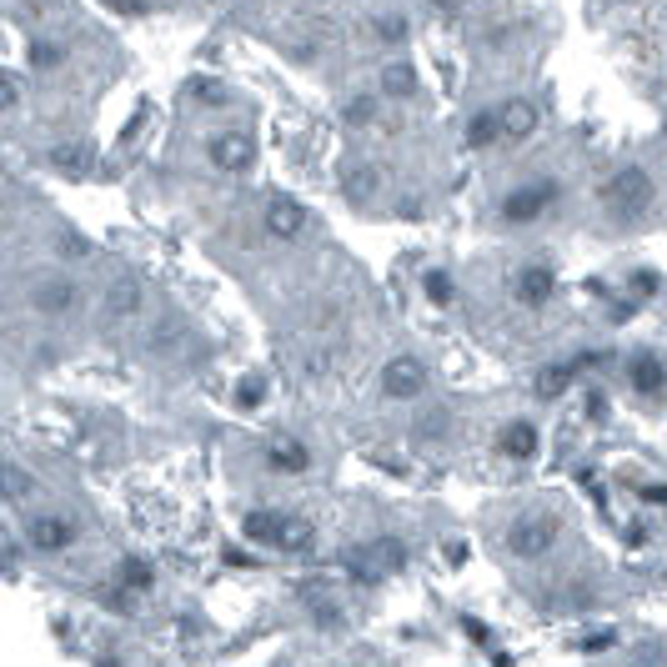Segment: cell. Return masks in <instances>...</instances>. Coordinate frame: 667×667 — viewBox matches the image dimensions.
<instances>
[{
    "label": "cell",
    "instance_id": "cell-19",
    "mask_svg": "<svg viewBox=\"0 0 667 667\" xmlns=\"http://www.w3.org/2000/svg\"><path fill=\"white\" fill-rule=\"evenodd\" d=\"M417 66L412 61H392V66H382V91L392 96V101H412L417 96Z\"/></svg>",
    "mask_w": 667,
    "mask_h": 667
},
{
    "label": "cell",
    "instance_id": "cell-9",
    "mask_svg": "<svg viewBox=\"0 0 667 667\" xmlns=\"http://www.w3.org/2000/svg\"><path fill=\"white\" fill-rule=\"evenodd\" d=\"M31 306H36L41 316H71V311L81 306V291H76V281L51 276V281H41V286L31 291Z\"/></svg>",
    "mask_w": 667,
    "mask_h": 667
},
{
    "label": "cell",
    "instance_id": "cell-6",
    "mask_svg": "<svg viewBox=\"0 0 667 667\" xmlns=\"http://www.w3.org/2000/svg\"><path fill=\"white\" fill-rule=\"evenodd\" d=\"M261 226H266V236H276V241H296V236L306 231V206H301L296 196H271L266 211H261Z\"/></svg>",
    "mask_w": 667,
    "mask_h": 667
},
{
    "label": "cell",
    "instance_id": "cell-4",
    "mask_svg": "<svg viewBox=\"0 0 667 667\" xmlns=\"http://www.w3.org/2000/svg\"><path fill=\"white\" fill-rule=\"evenodd\" d=\"M557 537H562V522L552 512H522L507 527V552L522 557V562H537V557H547L557 547Z\"/></svg>",
    "mask_w": 667,
    "mask_h": 667
},
{
    "label": "cell",
    "instance_id": "cell-21",
    "mask_svg": "<svg viewBox=\"0 0 667 667\" xmlns=\"http://www.w3.org/2000/svg\"><path fill=\"white\" fill-rule=\"evenodd\" d=\"M116 582H126L131 592H151V587H156V567H151L146 557H136V552H131V557H121Z\"/></svg>",
    "mask_w": 667,
    "mask_h": 667
},
{
    "label": "cell",
    "instance_id": "cell-43",
    "mask_svg": "<svg viewBox=\"0 0 667 667\" xmlns=\"http://www.w3.org/2000/svg\"><path fill=\"white\" fill-rule=\"evenodd\" d=\"M642 497L647 502H667V487H642Z\"/></svg>",
    "mask_w": 667,
    "mask_h": 667
},
{
    "label": "cell",
    "instance_id": "cell-35",
    "mask_svg": "<svg viewBox=\"0 0 667 667\" xmlns=\"http://www.w3.org/2000/svg\"><path fill=\"white\" fill-rule=\"evenodd\" d=\"M572 362H577V372H592V367H607V362H612V352H592V347H587V352H577Z\"/></svg>",
    "mask_w": 667,
    "mask_h": 667
},
{
    "label": "cell",
    "instance_id": "cell-2",
    "mask_svg": "<svg viewBox=\"0 0 667 667\" xmlns=\"http://www.w3.org/2000/svg\"><path fill=\"white\" fill-rule=\"evenodd\" d=\"M342 567H347L352 582L377 587V582H387L392 572L407 567V542H402V537H372V542H362V547H347Z\"/></svg>",
    "mask_w": 667,
    "mask_h": 667
},
{
    "label": "cell",
    "instance_id": "cell-12",
    "mask_svg": "<svg viewBox=\"0 0 667 667\" xmlns=\"http://www.w3.org/2000/svg\"><path fill=\"white\" fill-rule=\"evenodd\" d=\"M627 382H632L637 397H662V392H667V362H662L657 352H637V357L627 362Z\"/></svg>",
    "mask_w": 667,
    "mask_h": 667
},
{
    "label": "cell",
    "instance_id": "cell-8",
    "mask_svg": "<svg viewBox=\"0 0 667 667\" xmlns=\"http://www.w3.org/2000/svg\"><path fill=\"white\" fill-rule=\"evenodd\" d=\"M552 291H557V271H552L547 261H532V266H522V271L512 276V296H517L522 306H547Z\"/></svg>",
    "mask_w": 667,
    "mask_h": 667
},
{
    "label": "cell",
    "instance_id": "cell-45",
    "mask_svg": "<svg viewBox=\"0 0 667 667\" xmlns=\"http://www.w3.org/2000/svg\"><path fill=\"white\" fill-rule=\"evenodd\" d=\"M662 131H667V121H662Z\"/></svg>",
    "mask_w": 667,
    "mask_h": 667
},
{
    "label": "cell",
    "instance_id": "cell-38",
    "mask_svg": "<svg viewBox=\"0 0 667 667\" xmlns=\"http://www.w3.org/2000/svg\"><path fill=\"white\" fill-rule=\"evenodd\" d=\"M16 572H21V547L6 542V577H16Z\"/></svg>",
    "mask_w": 667,
    "mask_h": 667
},
{
    "label": "cell",
    "instance_id": "cell-16",
    "mask_svg": "<svg viewBox=\"0 0 667 667\" xmlns=\"http://www.w3.org/2000/svg\"><path fill=\"white\" fill-rule=\"evenodd\" d=\"M141 276H131V271H121L111 286H106V316H136L141 311Z\"/></svg>",
    "mask_w": 667,
    "mask_h": 667
},
{
    "label": "cell",
    "instance_id": "cell-10",
    "mask_svg": "<svg viewBox=\"0 0 667 667\" xmlns=\"http://www.w3.org/2000/svg\"><path fill=\"white\" fill-rule=\"evenodd\" d=\"M266 467L281 472V477H301V472H311V447L281 432V437L266 442Z\"/></svg>",
    "mask_w": 667,
    "mask_h": 667
},
{
    "label": "cell",
    "instance_id": "cell-11",
    "mask_svg": "<svg viewBox=\"0 0 667 667\" xmlns=\"http://www.w3.org/2000/svg\"><path fill=\"white\" fill-rule=\"evenodd\" d=\"M76 542V522L71 517H61V512H36V522H31V547L36 552H66Z\"/></svg>",
    "mask_w": 667,
    "mask_h": 667
},
{
    "label": "cell",
    "instance_id": "cell-5",
    "mask_svg": "<svg viewBox=\"0 0 667 667\" xmlns=\"http://www.w3.org/2000/svg\"><path fill=\"white\" fill-rule=\"evenodd\" d=\"M422 392H427V362L422 357L402 352L382 367V397L387 402H417Z\"/></svg>",
    "mask_w": 667,
    "mask_h": 667
},
{
    "label": "cell",
    "instance_id": "cell-26",
    "mask_svg": "<svg viewBox=\"0 0 667 667\" xmlns=\"http://www.w3.org/2000/svg\"><path fill=\"white\" fill-rule=\"evenodd\" d=\"M407 31H412L407 16H377V41H382V46H402Z\"/></svg>",
    "mask_w": 667,
    "mask_h": 667
},
{
    "label": "cell",
    "instance_id": "cell-28",
    "mask_svg": "<svg viewBox=\"0 0 667 667\" xmlns=\"http://www.w3.org/2000/svg\"><path fill=\"white\" fill-rule=\"evenodd\" d=\"M627 291H632L637 301H647V296H657V291H662V276H657L652 266H642V271H632V276H627Z\"/></svg>",
    "mask_w": 667,
    "mask_h": 667
},
{
    "label": "cell",
    "instance_id": "cell-32",
    "mask_svg": "<svg viewBox=\"0 0 667 667\" xmlns=\"http://www.w3.org/2000/svg\"><path fill=\"white\" fill-rule=\"evenodd\" d=\"M612 417V402H607V392H587V422H607Z\"/></svg>",
    "mask_w": 667,
    "mask_h": 667
},
{
    "label": "cell",
    "instance_id": "cell-39",
    "mask_svg": "<svg viewBox=\"0 0 667 667\" xmlns=\"http://www.w3.org/2000/svg\"><path fill=\"white\" fill-rule=\"evenodd\" d=\"M111 11H126V16H141L146 0H111Z\"/></svg>",
    "mask_w": 667,
    "mask_h": 667
},
{
    "label": "cell",
    "instance_id": "cell-44",
    "mask_svg": "<svg viewBox=\"0 0 667 667\" xmlns=\"http://www.w3.org/2000/svg\"><path fill=\"white\" fill-rule=\"evenodd\" d=\"M437 6H467V0H437Z\"/></svg>",
    "mask_w": 667,
    "mask_h": 667
},
{
    "label": "cell",
    "instance_id": "cell-18",
    "mask_svg": "<svg viewBox=\"0 0 667 667\" xmlns=\"http://www.w3.org/2000/svg\"><path fill=\"white\" fill-rule=\"evenodd\" d=\"M51 166H56L61 176H86V171L96 166V151H91L86 141H61V146L51 151Z\"/></svg>",
    "mask_w": 667,
    "mask_h": 667
},
{
    "label": "cell",
    "instance_id": "cell-33",
    "mask_svg": "<svg viewBox=\"0 0 667 667\" xmlns=\"http://www.w3.org/2000/svg\"><path fill=\"white\" fill-rule=\"evenodd\" d=\"M447 427H452V417H447V412H427V417L417 422V432H422V437H447Z\"/></svg>",
    "mask_w": 667,
    "mask_h": 667
},
{
    "label": "cell",
    "instance_id": "cell-37",
    "mask_svg": "<svg viewBox=\"0 0 667 667\" xmlns=\"http://www.w3.org/2000/svg\"><path fill=\"white\" fill-rule=\"evenodd\" d=\"M6 111H21V76L6 71Z\"/></svg>",
    "mask_w": 667,
    "mask_h": 667
},
{
    "label": "cell",
    "instance_id": "cell-24",
    "mask_svg": "<svg viewBox=\"0 0 667 667\" xmlns=\"http://www.w3.org/2000/svg\"><path fill=\"white\" fill-rule=\"evenodd\" d=\"M342 191H347L352 201H367V196L377 191V171H372V166H352V171L342 176Z\"/></svg>",
    "mask_w": 667,
    "mask_h": 667
},
{
    "label": "cell",
    "instance_id": "cell-36",
    "mask_svg": "<svg viewBox=\"0 0 667 667\" xmlns=\"http://www.w3.org/2000/svg\"><path fill=\"white\" fill-rule=\"evenodd\" d=\"M612 642H617V632L602 627V632H587V637H582V652H597V647H612Z\"/></svg>",
    "mask_w": 667,
    "mask_h": 667
},
{
    "label": "cell",
    "instance_id": "cell-42",
    "mask_svg": "<svg viewBox=\"0 0 667 667\" xmlns=\"http://www.w3.org/2000/svg\"><path fill=\"white\" fill-rule=\"evenodd\" d=\"M226 567H251V557H246V552H236V547H226Z\"/></svg>",
    "mask_w": 667,
    "mask_h": 667
},
{
    "label": "cell",
    "instance_id": "cell-3",
    "mask_svg": "<svg viewBox=\"0 0 667 667\" xmlns=\"http://www.w3.org/2000/svg\"><path fill=\"white\" fill-rule=\"evenodd\" d=\"M557 196H562V181H552V176L522 181V186H512V191L502 196V221H507V226H532L537 216H547V211L557 206Z\"/></svg>",
    "mask_w": 667,
    "mask_h": 667
},
{
    "label": "cell",
    "instance_id": "cell-1",
    "mask_svg": "<svg viewBox=\"0 0 667 667\" xmlns=\"http://www.w3.org/2000/svg\"><path fill=\"white\" fill-rule=\"evenodd\" d=\"M652 196H657V186H652V171H642V166H617V171L602 181V191H597V201H602L607 216H617V221H637V216L652 206Z\"/></svg>",
    "mask_w": 667,
    "mask_h": 667
},
{
    "label": "cell",
    "instance_id": "cell-27",
    "mask_svg": "<svg viewBox=\"0 0 667 667\" xmlns=\"http://www.w3.org/2000/svg\"><path fill=\"white\" fill-rule=\"evenodd\" d=\"M342 116H347V126H372L377 121V96H352Z\"/></svg>",
    "mask_w": 667,
    "mask_h": 667
},
{
    "label": "cell",
    "instance_id": "cell-23",
    "mask_svg": "<svg viewBox=\"0 0 667 667\" xmlns=\"http://www.w3.org/2000/svg\"><path fill=\"white\" fill-rule=\"evenodd\" d=\"M422 291H427V301H432V306H452L457 281H452V271H442V266H437V271H427V276H422Z\"/></svg>",
    "mask_w": 667,
    "mask_h": 667
},
{
    "label": "cell",
    "instance_id": "cell-22",
    "mask_svg": "<svg viewBox=\"0 0 667 667\" xmlns=\"http://www.w3.org/2000/svg\"><path fill=\"white\" fill-rule=\"evenodd\" d=\"M276 522H281V512H276V507H256V512H246L241 532H246L251 542H266V547H271V537H276Z\"/></svg>",
    "mask_w": 667,
    "mask_h": 667
},
{
    "label": "cell",
    "instance_id": "cell-20",
    "mask_svg": "<svg viewBox=\"0 0 667 667\" xmlns=\"http://www.w3.org/2000/svg\"><path fill=\"white\" fill-rule=\"evenodd\" d=\"M492 141H502V116L497 111H477L467 121V151H487Z\"/></svg>",
    "mask_w": 667,
    "mask_h": 667
},
{
    "label": "cell",
    "instance_id": "cell-29",
    "mask_svg": "<svg viewBox=\"0 0 667 667\" xmlns=\"http://www.w3.org/2000/svg\"><path fill=\"white\" fill-rule=\"evenodd\" d=\"M61 61H66L61 46H51V41H36V46H31V66H36V71H51V66H61Z\"/></svg>",
    "mask_w": 667,
    "mask_h": 667
},
{
    "label": "cell",
    "instance_id": "cell-34",
    "mask_svg": "<svg viewBox=\"0 0 667 667\" xmlns=\"http://www.w3.org/2000/svg\"><path fill=\"white\" fill-rule=\"evenodd\" d=\"M61 256H71V261H86V256H91L86 236H71V231H66V236H61Z\"/></svg>",
    "mask_w": 667,
    "mask_h": 667
},
{
    "label": "cell",
    "instance_id": "cell-17",
    "mask_svg": "<svg viewBox=\"0 0 667 667\" xmlns=\"http://www.w3.org/2000/svg\"><path fill=\"white\" fill-rule=\"evenodd\" d=\"M577 382V362H547L542 372H537V382H532V392L542 397V402H557L567 387Z\"/></svg>",
    "mask_w": 667,
    "mask_h": 667
},
{
    "label": "cell",
    "instance_id": "cell-14",
    "mask_svg": "<svg viewBox=\"0 0 667 667\" xmlns=\"http://www.w3.org/2000/svg\"><path fill=\"white\" fill-rule=\"evenodd\" d=\"M497 116H502V141H527L532 131H537V106L527 101V96H512V101H502L497 106Z\"/></svg>",
    "mask_w": 667,
    "mask_h": 667
},
{
    "label": "cell",
    "instance_id": "cell-13",
    "mask_svg": "<svg viewBox=\"0 0 667 667\" xmlns=\"http://www.w3.org/2000/svg\"><path fill=\"white\" fill-rule=\"evenodd\" d=\"M537 442H542V437H537V427H532L527 417H512V422L497 432V452H502L507 462H532V457H537Z\"/></svg>",
    "mask_w": 667,
    "mask_h": 667
},
{
    "label": "cell",
    "instance_id": "cell-41",
    "mask_svg": "<svg viewBox=\"0 0 667 667\" xmlns=\"http://www.w3.org/2000/svg\"><path fill=\"white\" fill-rule=\"evenodd\" d=\"M462 627H467V637H472V642H487V627H482L477 617H462Z\"/></svg>",
    "mask_w": 667,
    "mask_h": 667
},
{
    "label": "cell",
    "instance_id": "cell-15",
    "mask_svg": "<svg viewBox=\"0 0 667 667\" xmlns=\"http://www.w3.org/2000/svg\"><path fill=\"white\" fill-rule=\"evenodd\" d=\"M311 542H316V527L301 517V512H281V522H276V537H271V547L276 552H311Z\"/></svg>",
    "mask_w": 667,
    "mask_h": 667
},
{
    "label": "cell",
    "instance_id": "cell-30",
    "mask_svg": "<svg viewBox=\"0 0 667 667\" xmlns=\"http://www.w3.org/2000/svg\"><path fill=\"white\" fill-rule=\"evenodd\" d=\"M26 492H31V477H26V467H21V462H6V497H11V502H21Z\"/></svg>",
    "mask_w": 667,
    "mask_h": 667
},
{
    "label": "cell",
    "instance_id": "cell-25",
    "mask_svg": "<svg viewBox=\"0 0 667 667\" xmlns=\"http://www.w3.org/2000/svg\"><path fill=\"white\" fill-rule=\"evenodd\" d=\"M261 402H266V377H256V372H251V377H241V382H236V407L256 412Z\"/></svg>",
    "mask_w": 667,
    "mask_h": 667
},
{
    "label": "cell",
    "instance_id": "cell-40",
    "mask_svg": "<svg viewBox=\"0 0 667 667\" xmlns=\"http://www.w3.org/2000/svg\"><path fill=\"white\" fill-rule=\"evenodd\" d=\"M447 562L462 567V562H467V542H447Z\"/></svg>",
    "mask_w": 667,
    "mask_h": 667
},
{
    "label": "cell",
    "instance_id": "cell-7",
    "mask_svg": "<svg viewBox=\"0 0 667 667\" xmlns=\"http://www.w3.org/2000/svg\"><path fill=\"white\" fill-rule=\"evenodd\" d=\"M206 161H211L216 171H226V176L246 171V166H251V136H241V131L211 136V141H206Z\"/></svg>",
    "mask_w": 667,
    "mask_h": 667
},
{
    "label": "cell",
    "instance_id": "cell-31",
    "mask_svg": "<svg viewBox=\"0 0 667 667\" xmlns=\"http://www.w3.org/2000/svg\"><path fill=\"white\" fill-rule=\"evenodd\" d=\"M191 96L206 101V106H221V101H226V86H221V81H191Z\"/></svg>",
    "mask_w": 667,
    "mask_h": 667
}]
</instances>
